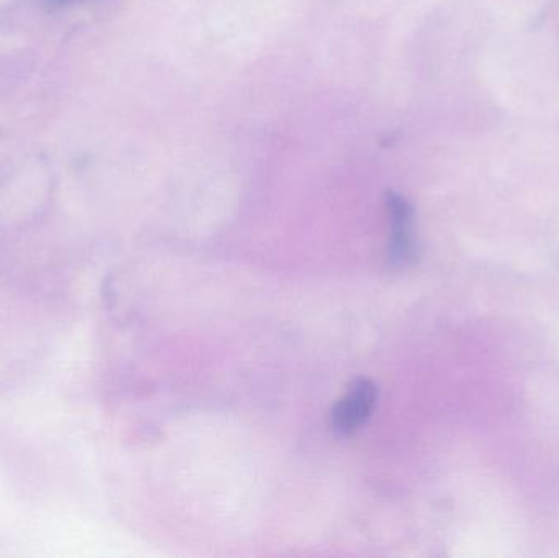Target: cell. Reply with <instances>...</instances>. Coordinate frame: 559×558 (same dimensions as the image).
Instances as JSON below:
<instances>
[{
  "mask_svg": "<svg viewBox=\"0 0 559 558\" xmlns=\"http://www.w3.org/2000/svg\"><path fill=\"white\" fill-rule=\"evenodd\" d=\"M386 210L390 216L388 265L394 271H403L411 268L419 256L416 231H414V209L401 193L388 192Z\"/></svg>",
  "mask_w": 559,
  "mask_h": 558,
  "instance_id": "6da1fadb",
  "label": "cell"
},
{
  "mask_svg": "<svg viewBox=\"0 0 559 558\" xmlns=\"http://www.w3.org/2000/svg\"><path fill=\"white\" fill-rule=\"evenodd\" d=\"M378 403V389L373 380L357 379L347 393L335 403L331 413V428L341 438L355 435L367 425Z\"/></svg>",
  "mask_w": 559,
  "mask_h": 558,
  "instance_id": "7a4b0ae2",
  "label": "cell"
},
{
  "mask_svg": "<svg viewBox=\"0 0 559 558\" xmlns=\"http://www.w3.org/2000/svg\"><path fill=\"white\" fill-rule=\"evenodd\" d=\"M43 2L49 7H61L68 5V3L78 2V0H43Z\"/></svg>",
  "mask_w": 559,
  "mask_h": 558,
  "instance_id": "3957f363",
  "label": "cell"
}]
</instances>
